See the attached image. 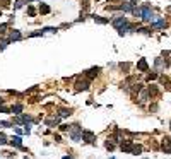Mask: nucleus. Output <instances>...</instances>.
Returning a JSON list of instances; mask_svg holds the SVG:
<instances>
[{
  "label": "nucleus",
  "instance_id": "nucleus-1",
  "mask_svg": "<svg viewBox=\"0 0 171 159\" xmlns=\"http://www.w3.org/2000/svg\"><path fill=\"white\" fill-rule=\"evenodd\" d=\"M133 14H135L137 17H142V21H145V22H154L156 21L154 12L149 9V7H145V5H142V7H139V9H133Z\"/></svg>",
  "mask_w": 171,
  "mask_h": 159
},
{
  "label": "nucleus",
  "instance_id": "nucleus-2",
  "mask_svg": "<svg viewBox=\"0 0 171 159\" xmlns=\"http://www.w3.org/2000/svg\"><path fill=\"white\" fill-rule=\"evenodd\" d=\"M68 135H70V139H72L74 142H79L82 139V127L79 123H74L68 127Z\"/></svg>",
  "mask_w": 171,
  "mask_h": 159
},
{
  "label": "nucleus",
  "instance_id": "nucleus-3",
  "mask_svg": "<svg viewBox=\"0 0 171 159\" xmlns=\"http://www.w3.org/2000/svg\"><path fill=\"white\" fill-rule=\"evenodd\" d=\"M89 79H82V77H77V81H75V91H86L87 87H89Z\"/></svg>",
  "mask_w": 171,
  "mask_h": 159
},
{
  "label": "nucleus",
  "instance_id": "nucleus-4",
  "mask_svg": "<svg viewBox=\"0 0 171 159\" xmlns=\"http://www.w3.org/2000/svg\"><path fill=\"white\" fill-rule=\"evenodd\" d=\"M82 140H84L86 144H94V140H96V135H94L91 130H82Z\"/></svg>",
  "mask_w": 171,
  "mask_h": 159
},
{
  "label": "nucleus",
  "instance_id": "nucleus-5",
  "mask_svg": "<svg viewBox=\"0 0 171 159\" xmlns=\"http://www.w3.org/2000/svg\"><path fill=\"white\" fill-rule=\"evenodd\" d=\"M33 121H34V118H31L29 115H19V116H16V123H24L26 127H29Z\"/></svg>",
  "mask_w": 171,
  "mask_h": 159
},
{
  "label": "nucleus",
  "instance_id": "nucleus-6",
  "mask_svg": "<svg viewBox=\"0 0 171 159\" xmlns=\"http://www.w3.org/2000/svg\"><path fill=\"white\" fill-rule=\"evenodd\" d=\"M111 24H113V26L120 31L123 26H127L128 22H127V17H116V19H113V22H111Z\"/></svg>",
  "mask_w": 171,
  "mask_h": 159
},
{
  "label": "nucleus",
  "instance_id": "nucleus-7",
  "mask_svg": "<svg viewBox=\"0 0 171 159\" xmlns=\"http://www.w3.org/2000/svg\"><path fill=\"white\" fill-rule=\"evenodd\" d=\"M147 99H151V98H149V92H147V89H142V91H140V94L135 98V101H137L139 104H144Z\"/></svg>",
  "mask_w": 171,
  "mask_h": 159
},
{
  "label": "nucleus",
  "instance_id": "nucleus-8",
  "mask_svg": "<svg viewBox=\"0 0 171 159\" xmlns=\"http://www.w3.org/2000/svg\"><path fill=\"white\" fill-rule=\"evenodd\" d=\"M132 147H133V142L132 140H123L120 144V149L123 152H132Z\"/></svg>",
  "mask_w": 171,
  "mask_h": 159
},
{
  "label": "nucleus",
  "instance_id": "nucleus-9",
  "mask_svg": "<svg viewBox=\"0 0 171 159\" xmlns=\"http://www.w3.org/2000/svg\"><path fill=\"white\" fill-rule=\"evenodd\" d=\"M161 149L164 150V152H166V154H169V152H171V139H168V137H164V139H162Z\"/></svg>",
  "mask_w": 171,
  "mask_h": 159
},
{
  "label": "nucleus",
  "instance_id": "nucleus-10",
  "mask_svg": "<svg viewBox=\"0 0 171 159\" xmlns=\"http://www.w3.org/2000/svg\"><path fill=\"white\" fill-rule=\"evenodd\" d=\"M137 69L140 70V72H147V70H149V65H147L145 58H140V60L137 62Z\"/></svg>",
  "mask_w": 171,
  "mask_h": 159
},
{
  "label": "nucleus",
  "instance_id": "nucleus-11",
  "mask_svg": "<svg viewBox=\"0 0 171 159\" xmlns=\"http://www.w3.org/2000/svg\"><path fill=\"white\" fill-rule=\"evenodd\" d=\"M168 22L164 19H159V21H154L152 22V29H162V27H166Z\"/></svg>",
  "mask_w": 171,
  "mask_h": 159
},
{
  "label": "nucleus",
  "instance_id": "nucleus-12",
  "mask_svg": "<svg viewBox=\"0 0 171 159\" xmlns=\"http://www.w3.org/2000/svg\"><path fill=\"white\" fill-rule=\"evenodd\" d=\"M22 38V34H21V31H17V29H14L12 33H10V36H9V41H19V39Z\"/></svg>",
  "mask_w": 171,
  "mask_h": 159
},
{
  "label": "nucleus",
  "instance_id": "nucleus-13",
  "mask_svg": "<svg viewBox=\"0 0 171 159\" xmlns=\"http://www.w3.org/2000/svg\"><path fill=\"white\" fill-rule=\"evenodd\" d=\"M10 144H12L14 147H19V149H24V147H22V140H21V137H12V139H10Z\"/></svg>",
  "mask_w": 171,
  "mask_h": 159
},
{
  "label": "nucleus",
  "instance_id": "nucleus-14",
  "mask_svg": "<svg viewBox=\"0 0 171 159\" xmlns=\"http://www.w3.org/2000/svg\"><path fill=\"white\" fill-rule=\"evenodd\" d=\"M99 74V67H96V69H91V70H87V74H86V77L89 79H93V77H96V75H98Z\"/></svg>",
  "mask_w": 171,
  "mask_h": 159
},
{
  "label": "nucleus",
  "instance_id": "nucleus-15",
  "mask_svg": "<svg viewBox=\"0 0 171 159\" xmlns=\"http://www.w3.org/2000/svg\"><path fill=\"white\" fill-rule=\"evenodd\" d=\"M147 92H149V98H156V96L159 94V91H158V87H156V86H149Z\"/></svg>",
  "mask_w": 171,
  "mask_h": 159
},
{
  "label": "nucleus",
  "instance_id": "nucleus-16",
  "mask_svg": "<svg viewBox=\"0 0 171 159\" xmlns=\"http://www.w3.org/2000/svg\"><path fill=\"white\" fill-rule=\"evenodd\" d=\"M142 150H144V147L140 146V144H133V147H132V154H142Z\"/></svg>",
  "mask_w": 171,
  "mask_h": 159
},
{
  "label": "nucleus",
  "instance_id": "nucleus-17",
  "mask_svg": "<svg viewBox=\"0 0 171 159\" xmlns=\"http://www.w3.org/2000/svg\"><path fill=\"white\" fill-rule=\"evenodd\" d=\"M60 121V116H53V118H48L46 120V125L48 127H53V125H56Z\"/></svg>",
  "mask_w": 171,
  "mask_h": 159
},
{
  "label": "nucleus",
  "instance_id": "nucleus-18",
  "mask_svg": "<svg viewBox=\"0 0 171 159\" xmlns=\"http://www.w3.org/2000/svg\"><path fill=\"white\" fill-rule=\"evenodd\" d=\"M10 111H12L14 115L19 116V115H21V111H22V104H16V106H12V108H10Z\"/></svg>",
  "mask_w": 171,
  "mask_h": 159
},
{
  "label": "nucleus",
  "instance_id": "nucleus-19",
  "mask_svg": "<svg viewBox=\"0 0 171 159\" xmlns=\"http://www.w3.org/2000/svg\"><path fill=\"white\" fill-rule=\"evenodd\" d=\"M68 115H72V111H70V110H67V108H62V110H60V118H65V116H68Z\"/></svg>",
  "mask_w": 171,
  "mask_h": 159
},
{
  "label": "nucleus",
  "instance_id": "nucleus-20",
  "mask_svg": "<svg viewBox=\"0 0 171 159\" xmlns=\"http://www.w3.org/2000/svg\"><path fill=\"white\" fill-rule=\"evenodd\" d=\"M162 67L166 69V67H168V62H162L161 58H158V60H156V69H162Z\"/></svg>",
  "mask_w": 171,
  "mask_h": 159
},
{
  "label": "nucleus",
  "instance_id": "nucleus-21",
  "mask_svg": "<svg viewBox=\"0 0 171 159\" xmlns=\"http://www.w3.org/2000/svg\"><path fill=\"white\" fill-rule=\"evenodd\" d=\"M39 14H50V7L46 4H41L39 5Z\"/></svg>",
  "mask_w": 171,
  "mask_h": 159
},
{
  "label": "nucleus",
  "instance_id": "nucleus-22",
  "mask_svg": "<svg viewBox=\"0 0 171 159\" xmlns=\"http://www.w3.org/2000/svg\"><path fill=\"white\" fill-rule=\"evenodd\" d=\"M159 81H161V84H162V86L169 87V79H168L166 75H159Z\"/></svg>",
  "mask_w": 171,
  "mask_h": 159
},
{
  "label": "nucleus",
  "instance_id": "nucleus-23",
  "mask_svg": "<svg viewBox=\"0 0 171 159\" xmlns=\"http://www.w3.org/2000/svg\"><path fill=\"white\" fill-rule=\"evenodd\" d=\"M9 45V38H0V50H5Z\"/></svg>",
  "mask_w": 171,
  "mask_h": 159
},
{
  "label": "nucleus",
  "instance_id": "nucleus-24",
  "mask_svg": "<svg viewBox=\"0 0 171 159\" xmlns=\"http://www.w3.org/2000/svg\"><path fill=\"white\" fill-rule=\"evenodd\" d=\"M94 21L99 22V24H106V22H110V19H104V17H99V16H96V17H94Z\"/></svg>",
  "mask_w": 171,
  "mask_h": 159
},
{
  "label": "nucleus",
  "instance_id": "nucleus-25",
  "mask_svg": "<svg viewBox=\"0 0 171 159\" xmlns=\"http://www.w3.org/2000/svg\"><path fill=\"white\" fill-rule=\"evenodd\" d=\"M104 146H106V149H108V150H113V149H115V144H113V142H111L110 139L106 140V144H104Z\"/></svg>",
  "mask_w": 171,
  "mask_h": 159
},
{
  "label": "nucleus",
  "instance_id": "nucleus-26",
  "mask_svg": "<svg viewBox=\"0 0 171 159\" xmlns=\"http://www.w3.org/2000/svg\"><path fill=\"white\" fill-rule=\"evenodd\" d=\"M5 142H7V139H5V135H4V133H0V146H4Z\"/></svg>",
  "mask_w": 171,
  "mask_h": 159
},
{
  "label": "nucleus",
  "instance_id": "nucleus-27",
  "mask_svg": "<svg viewBox=\"0 0 171 159\" xmlns=\"http://www.w3.org/2000/svg\"><path fill=\"white\" fill-rule=\"evenodd\" d=\"M22 5H24V0H17V2H16V9H21Z\"/></svg>",
  "mask_w": 171,
  "mask_h": 159
},
{
  "label": "nucleus",
  "instance_id": "nucleus-28",
  "mask_svg": "<svg viewBox=\"0 0 171 159\" xmlns=\"http://www.w3.org/2000/svg\"><path fill=\"white\" fill-rule=\"evenodd\" d=\"M7 27H9V24H2V26H0V34H4Z\"/></svg>",
  "mask_w": 171,
  "mask_h": 159
},
{
  "label": "nucleus",
  "instance_id": "nucleus-29",
  "mask_svg": "<svg viewBox=\"0 0 171 159\" xmlns=\"http://www.w3.org/2000/svg\"><path fill=\"white\" fill-rule=\"evenodd\" d=\"M27 14H29L31 17H33L34 14H36V10H34V9H33V7H27Z\"/></svg>",
  "mask_w": 171,
  "mask_h": 159
},
{
  "label": "nucleus",
  "instance_id": "nucleus-30",
  "mask_svg": "<svg viewBox=\"0 0 171 159\" xmlns=\"http://www.w3.org/2000/svg\"><path fill=\"white\" fill-rule=\"evenodd\" d=\"M156 77H158V74H149V75H147V81H154Z\"/></svg>",
  "mask_w": 171,
  "mask_h": 159
},
{
  "label": "nucleus",
  "instance_id": "nucleus-31",
  "mask_svg": "<svg viewBox=\"0 0 171 159\" xmlns=\"http://www.w3.org/2000/svg\"><path fill=\"white\" fill-rule=\"evenodd\" d=\"M10 110H9L7 106H0V113H9Z\"/></svg>",
  "mask_w": 171,
  "mask_h": 159
},
{
  "label": "nucleus",
  "instance_id": "nucleus-32",
  "mask_svg": "<svg viewBox=\"0 0 171 159\" xmlns=\"http://www.w3.org/2000/svg\"><path fill=\"white\" fill-rule=\"evenodd\" d=\"M0 127H4L5 128V127H10V123H9V121H0Z\"/></svg>",
  "mask_w": 171,
  "mask_h": 159
},
{
  "label": "nucleus",
  "instance_id": "nucleus-33",
  "mask_svg": "<svg viewBox=\"0 0 171 159\" xmlns=\"http://www.w3.org/2000/svg\"><path fill=\"white\" fill-rule=\"evenodd\" d=\"M166 12H168V14H171V5H169V7H168V9H166Z\"/></svg>",
  "mask_w": 171,
  "mask_h": 159
},
{
  "label": "nucleus",
  "instance_id": "nucleus-34",
  "mask_svg": "<svg viewBox=\"0 0 171 159\" xmlns=\"http://www.w3.org/2000/svg\"><path fill=\"white\" fill-rule=\"evenodd\" d=\"M64 159H72V156H65V157Z\"/></svg>",
  "mask_w": 171,
  "mask_h": 159
},
{
  "label": "nucleus",
  "instance_id": "nucleus-35",
  "mask_svg": "<svg viewBox=\"0 0 171 159\" xmlns=\"http://www.w3.org/2000/svg\"><path fill=\"white\" fill-rule=\"evenodd\" d=\"M24 2H34V0H24Z\"/></svg>",
  "mask_w": 171,
  "mask_h": 159
},
{
  "label": "nucleus",
  "instance_id": "nucleus-36",
  "mask_svg": "<svg viewBox=\"0 0 171 159\" xmlns=\"http://www.w3.org/2000/svg\"><path fill=\"white\" fill-rule=\"evenodd\" d=\"M2 103H4V99H0V104H2Z\"/></svg>",
  "mask_w": 171,
  "mask_h": 159
},
{
  "label": "nucleus",
  "instance_id": "nucleus-37",
  "mask_svg": "<svg viewBox=\"0 0 171 159\" xmlns=\"http://www.w3.org/2000/svg\"><path fill=\"white\" fill-rule=\"evenodd\" d=\"M0 16H2V12H0Z\"/></svg>",
  "mask_w": 171,
  "mask_h": 159
},
{
  "label": "nucleus",
  "instance_id": "nucleus-38",
  "mask_svg": "<svg viewBox=\"0 0 171 159\" xmlns=\"http://www.w3.org/2000/svg\"><path fill=\"white\" fill-rule=\"evenodd\" d=\"M26 159H27V157H26Z\"/></svg>",
  "mask_w": 171,
  "mask_h": 159
}]
</instances>
